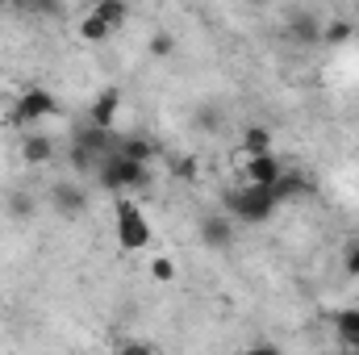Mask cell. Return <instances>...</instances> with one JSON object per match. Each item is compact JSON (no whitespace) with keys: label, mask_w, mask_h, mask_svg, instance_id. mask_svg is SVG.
I'll return each instance as SVG.
<instances>
[{"label":"cell","mask_w":359,"mask_h":355,"mask_svg":"<svg viewBox=\"0 0 359 355\" xmlns=\"http://www.w3.org/2000/svg\"><path fill=\"white\" fill-rule=\"evenodd\" d=\"M226 209L247 222V226H259L276 213V201H271V188H259V184H243L234 192H226Z\"/></svg>","instance_id":"obj_1"},{"label":"cell","mask_w":359,"mask_h":355,"mask_svg":"<svg viewBox=\"0 0 359 355\" xmlns=\"http://www.w3.org/2000/svg\"><path fill=\"white\" fill-rule=\"evenodd\" d=\"M96 180L104 192H142V188H151V168H138V163L113 155L96 168Z\"/></svg>","instance_id":"obj_2"},{"label":"cell","mask_w":359,"mask_h":355,"mask_svg":"<svg viewBox=\"0 0 359 355\" xmlns=\"http://www.w3.org/2000/svg\"><path fill=\"white\" fill-rule=\"evenodd\" d=\"M113 217H117V243H121L126 251H142V247L151 243V222H147V213H142L134 201L117 196V201H113Z\"/></svg>","instance_id":"obj_3"},{"label":"cell","mask_w":359,"mask_h":355,"mask_svg":"<svg viewBox=\"0 0 359 355\" xmlns=\"http://www.w3.org/2000/svg\"><path fill=\"white\" fill-rule=\"evenodd\" d=\"M50 113H55V96L46 88H29L17 105H13V126L25 130V126H38V121L50 117Z\"/></svg>","instance_id":"obj_4"},{"label":"cell","mask_w":359,"mask_h":355,"mask_svg":"<svg viewBox=\"0 0 359 355\" xmlns=\"http://www.w3.org/2000/svg\"><path fill=\"white\" fill-rule=\"evenodd\" d=\"M84 205H88V196H84V188H80V184L59 180V184L50 188V209H55L59 217H80V213H84Z\"/></svg>","instance_id":"obj_5"},{"label":"cell","mask_w":359,"mask_h":355,"mask_svg":"<svg viewBox=\"0 0 359 355\" xmlns=\"http://www.w3.org/2000/svg\"><path fill=\"white\" fill-rule=\"evenodd\" d=\"M243 172H247V184L271 188L276 180H280L284 172H288V168H284V163H280L276 155H255V159H247V168H243Z\"/></svg>","instance_id":"obj_6"},{"label":"cell","mask_w":359,"mask_h":355,"mask_svg":"<svg viewBox=\"0 0 359 355\" xmlns=\"http://www.w3.org/2000/svg\"><path fill=\"white\" fill-rule=\"evenodd\" d=\"M301 196H313V180L297 176V172H284V176L271 184V201L284 205V201H301Z\"/></svg>","instance_id":"obj_7"},{"label":"cell","mask_w":359,"mask_h":355,"mask_svg":"<svg viewBox=\"0 0 359 355\" xmlns=\"http://www.w3.org/2000/svg\"><path fill=\"white\" fill-rule=\"evenodd\" d=\"M201 243L213 251H226L234 243V226L226 217H201Z\"/></svg>","instance_id":"obj_8"},{"label":"cell","mask_w":359,"mask_h":355,"mask_svg":"<svg viewBox=\"0 0 359 355\" xmlns=\"http://www.w3.org/2000/svg\"><path fill=\"white\" fill-rule=\"evenodd\" d=\"M117 109H121V92H117V88H104L100 96H96V105H92V126H96V130H113Z\"/></svg>","instance_id":"obj_9"},{"label":"cell","mask_w":359,"mask_h":355,"mask_svg":"<svg viewBox=\"0 0 359 355\" xmlns=\"http://www.w3.org/2000/svg\"><path fill=\"white\" fill-rule=\"evenodd\" d=\"M50 155H55V142H50L46 134H25V138H21V159H25L29 168L50 163Z\"/></svg>","instance_id":"obj_10"},{"label":"cell","mask_w":359,"mask_h":355,"mask_svg":"<svg viewBox=\"0 0 359 355\" xmlns=\"http://www.w3.org/2000/svg\"><path fill=\"white\" fill-rule=\"evenodd\" d=\"M334 330H339V343L347 351H359V309H339L334 314Z\"/></svg>","instance_id":"obj_11"},{"label":"cell","mask_w":359,"mask_h":355,"mask_svg":"<svg viewBox=\"0 0 359 355\" xmlns=\"http://www.w3.org/2000/svg\"><path fill=\"white\" fill-rule=\"evenodd\" d=\"M288 34H292L297 42H318V38H322V21H318L313 13H292V17H288Z\"/></svg>","instance_id":"obj_12"},{"label":"cell","mask_w":359,"mask_h":355,"mask_svg":"<svg viewBox=\"0 0 359 355\" xmlns=\"http://www.w3.org/2000/svg\"><path fill=\"white\" fill-rule=\"evenodd\" d=\"M155 155H159V151H155V142H151V138H121V159H130V163L147 168Z\"/></svg>","instance_id":"obj_13"},{"label":"cell","mask_w":359,"mask_h":355,"mask_svg":"<svg viewBox=\"0 0 359 355\" xmlns=\"http://www.w3.org/2000/svg\"><path fill=\"white\" fill-rule=\"evenodd\" d=\"M243 151H247V159H255V155H271V130L268 126H247V134H243Z\"/></svg>","instance_id":"obj_14"},{"label":"cell","mask_w":359,"mask_h":355,"mask_svg":"<svg viewBox=\"0 0 359 355\" xmlns=\"http://www.w3.org/2000/svg\"><path fill=\"white\" fill-rule=\"evenodd\" d=\"M92 13H96V17H100V21H104V25H109L113 34H117V29L126 25V17H130V8H126L121 0H100V4L92 8Z\"/></svg>","instance_id":"obj_15"},{"label":"cell","mask_w":359,"mask_h":355,"mask_svg":"<svg viewBox=\"0 0 359 355\" xmlns=\"http://www.w3.org/2000/svg\"><path fill=\"white\" fill-rule=\"evenodd\" d=\"M109 34H113V29H109V25H104V21L96 17V13L80 17V38H84V42H104Z\"/></svg>","instance_id":"obj_16"},{"label":"cell","mask_w":359,"mask_h":355,"mask_svg":"<svg viewBox=\"0 0 359 355\" xmlns=\"http://www.w3.org/2000/svg\"><path fill=\"white\" fill-rule=\"evenodd\" d=\"M147 267H151V276H155V280H163V284H168V280H176V264H172L168 255H155Z\"/></svg>","instance_id":"obj_17"},{"label":"cell","mask_w":359,"mask_h":355,"mask_svg":"<svg viewBox=\"0 0 359 355\" xmlns=\"http://www.w3.org/2000/svg\"><path fill=\"white\" fill-rule=\"evenodd\" d=\"M322 38H326V42H334V46H339V42H347V38H351V21H330V25L322 29Z\"/></svg>","instance_id":"obj_18"},{"label":"cell","mask_w":359,"mask_h":355,"mask_svg":"<svg viewBox=\"0 0 359 355\" xmlns=\"http://www.w3.org/2000/svg\"><path fill=\"white\" fill-rule=\"evenodd\" d=\"M34 209H38V205H34V196H29V192H17V196L8 201V213H13V217H29Z\"/></svg>","instance_id":"obj_19"},{"label":"cell","mask_w":359,"mask_h":355,"mask_svg":"<svg viewBox=\"0 0 359 355\" xmlns=\"http://www.w3.org/2000/svg\"><path fill=\"white\" fill-rule=\"evenodd\" d=\"M117 355H155V347L147 339H121L117 343Z\"/></svg>","instance_id":"obj_20"},{"label":"cell","mask_w":359,"mask_h":355,"mask_svg":"<svg viewBox=\"0 0 359 355\" xmlns=\"http://www.w3.org/2000/svg\"><path fill=\"white\" fill-rule=\"evenodd\" d=\"M172 51H176V38H172V34H155V38H151V55H155V59H168Z\"/></svg>","instance_id":"obj_21"},{"label":"cell","mask_w":359,"mask_h":355,"mask_svg":"<svg viewBox=\"0 0 359 355\" xmlns=\"http://www.w3.org/2000/svg\"><path fill=\"white\" fill-rule=\"evenodd\" d=\"M72 168H80V172H92V168H100V163L92 159L84 147H76V142H72Z\"/></svg>","instance_id":"obj_22"},{"label":"cell","mask_w":359,"mask_h":355,"mask_svg":"<svg viewBox=\"0 0 359 355\" xmlns=\"http://www.w3.org/2000/svg\"><path fill=\"white\" fill-rule=\"evenodd\" d=\"M343 267H347V276H359V239L355 243H347V251H343Z\"/></svg>","instance_id":"obj_23"},{"label":"cell","mask_w":359,"mask_h":355,"mask_svg":"<svg viewBox=\"0 0 359 355\" xmlns=\"http://www.w3.org/2000/svg\"><path fill=\"white\" fill-rule=\"evenodd\" d=\"M172 172H176L180 180H196V159H192V155H184V159H180Z\"/></svg>","instance_id":"obj_24"},{"label":"cell","mask_w":359,"mask_h":355,"mask_svg":"<svg viewBox=\"0 0 359 355\" xmlns=\"http://www.w3.org/2000/svg\"><path fill=\"white\" fill-rule=\"evenodd\" d=\"M243 355H284V351H280L276 343H255V347H247Z\"/></svg>","instance_id":"obj_25"},{"label":"cell","mask_w":359,"mask_h":355,"mask_svg":"<svg viewBox=\"0 0 359 355\" xmlns=\"http://www.w3.org/2000/svg\"><path fill=\"white\" fill-rule=\"evenodd\" d=\"M343 355H359V351H343Z\"/></svg>","instance_id":"obj_26"}]
</instances>
